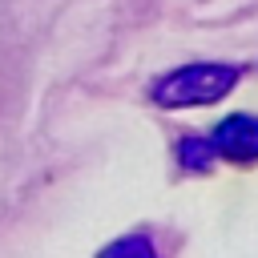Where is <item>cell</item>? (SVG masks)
<instances>
[{
    "instance_id": "1",
    "label": "cell",
    "mask_w": 258,
    "mask_h": 258,
    "mask_svg": "<svg viewBox=\"0 0 258 258\" xmlns=\"http://www.w3.org/2000/svg\"><path fill=\"white\" fill-rule=\"evenodd\" d=\"M242 69L238 64H218V60H202V64H181L173 73H165L149 97L161 109H189V105H214L222 101L234 85H238Z\"/></svg>"
},
{
    "instance_id": "4",
    "label": "cell",
    "mask_w": 258,
    "mask_h": 258,
    "mask_svg": "<svg viewBox=\"0 0 258 258\" xmlns=\"http://www.w3.org/2000/svg\"><path fill=\"white\" fill-rule=\"evenodd\" d=\"M97 258H157V246L145 234H129V238H117L113 246H105Z\"/></svg>"
},
{
    "instance_id": "3",
    "label": "cell",
    "mask_w": 258,
    "mask_h": 258,
    "mask_svg": "<svg viewBox=\"0 0 258 258\" xmlns=\"http://www.w3.org/2000/svg\"><path fill=\"white\" fill-rule=\"evenodd\" d=\"M177 161H181L185 169H194V173H206L218 157H214L210 137H181V141H177Z\"/></svg>"
},
{
    "instance_id": "2",
    "label": "cell",
    "mask_w": 258,
    "mask_h": 258,
    "mask_svg": "<svg viewBox=\"0 0 258 258\" xmlns=\"http://www.w3.org/2000/svg\"><path fill=\"white\" fill-rule=\"evenodd\" d=\"M214 157L230 165H254L258 161V117L254 113H230L210 129Z\"/></svg>"
}]
</instances>
